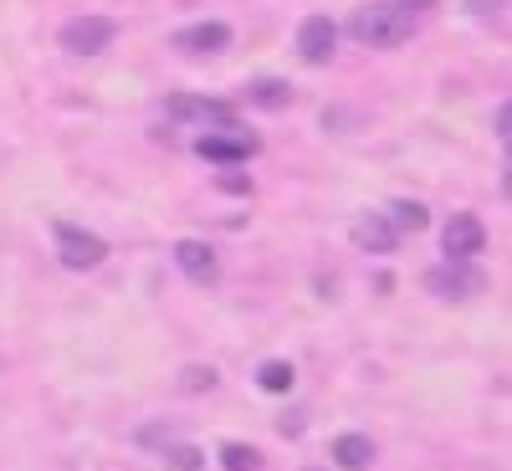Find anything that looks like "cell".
<instances>
[{
	"instance_id": "24",
	"label": "cell",
	"mask_w": 512,
	"mask_h": 471,
	"mask_svg": "<svg viewBox=\"0 0 512 471\" xmlns=\"http://www.w3.org/2000/svg\"><path fill=\"white\" fill-rule=\"evenodd\" d=\"M507 123H512V108L502 103V108H497V139H507Z\"/></svg>"
},
{
	"instance_id": "13",
	"label": "cell",
	"mask_w": 512,
	"mask_h": 471,
	"mask_svg": "<svg viewBox=\"0 0 512 471\" xmlns=\"http://www.w3.org/2000/svg\"><path fill=\"white\" fill-rule=\"evenodd\" d=\"M246 103H256V108H287L292 103V82H282V77H256L251 88H246Z\"/></svg>"
},
{
	"instance_id": "5",
	"label": "cell",
	"mask_w": 512,
	"mask_h": 471,
	"mask_svg": "<svg viewBox=\"0 0 512 471\" xmlns=\"http://www.w3.org/2000/svg\"><path fill=\"white\" fill-rule=\"evenodd\" d=\"M256 149H262V144H256L251 134H241V128H216V134L195 139V154L210 159V164H246Z\"/></svg>"
},
{
	"instance_id": "16",
	"label": "cell",
	"mask_w": 512,
	"mask_h": 471,
	"mask_svg": "<svg viewBox=\"0 0 512 471\" xmlns=\"http://www.w3.org/2000/svg\"><path fill=\"white\" fill-rule=\"evenodd\" d=\"M221 466L226 471H262V451L246 446V441H226L221 446Z\"/></svg>"
},
{
	"instance_id": "11",
	"label": "cell",
	"mask_w": 512,
	"mask_h": 471,
	"mask_svg": "<svg viewBox=\"0 0 512 471\" xmlns=\"http://www.w3.org/2000/svg\"><path fill=\"white\" fill-rule=\"evenodd\" d=\"M425 287L436 297H466V292H482V277L472 272V262H446L436 272H425Z\"/></svg>"
},
{
	"instance_id": "6",
	"label": "cell",
	"mask_w": 512,
	"mask_h": 471,
	"mask_svg": "<svg viewBox=\"0 0 512 471\" xmlns=\"http://www.w3.org/2000/svg\"><path fill=\"white\" fill-rule=\"evenodd\" d=\"M226 47H231V26L226 21H195V26L175 31V52H185V57H216Z\"/></svg>"
},
{
	"instance_id": "23",
	"label": "cell",
	"mask_w": 512,
	"mask_h": 471,
	"mask_svg": "<svg viewBox=\"0 0 512 471\" xmlns=\"http://www.w3.org/2000/svg\"><path fill=\"white\" fill-rule=\"evenodd\" d=\"M395 6H400L405 16H415V11H431V6H436V0H395Z\"/></svg>"
},
{
	"instance_id": "10",
	"label": "cell",
	"mask_w": 512,
	"mask_h": 471,
	"mask_svg": "<svg viewBox=\"0 0 512 471\" xmlns=\"http://www.w3.org/2000/svg\"><path fill=\"white\" fill-rule=\"evenodd\" d=\"M349 236H354V246H359V251H374V256H390V251L400 246L395 221H390V216H374V210L349 226Z\"/></svg>"
},
{
	"instance_id": "7",
	"label": "cell",
	"mask_w": 512,
	"mask_h": 471,
	"mask_svg": "<svg viewBox=\"0 0 512 471\" xmlns=\"http://www.w3.org/2000/svg\"><path fill=\"white\" fill-rule=\"evenodd\" d=\"M175 267L190 277V282H216L221 277V256H216V246L210 241H195V236H185V241H175Z\"/></svg>"
},
{
	"instance_id": "3",
	"label": "cell",
	"mask_w": 512,
	"mask_h": 471,
	"mask_svg": "<svg viewBox=\"0 0 512 471\" xmlns=\"http://www.w3.org/2000/svg\"><path fill=\"white\" fill-rule=\"evenodd\" d=\"M113 36H118V21H108V16H72V21L57 31L62 52H72V57H98V52H108Z\"/></svg>"
},
{
	"instance_id": "9",
	"label": "cell",
	"mask_w": 512,
	"mask_h": 471,
	"mask_svg": "<svg viewBox=\"0 0 512 471\" xmlns=\"http://www.w3.org/2000/svg\"><path fill=\"white\" fill-rule=\"evenodd\" d=\"M169 113L185 118V123H200V128H236V108L221 103V98H190V93H180L175 103H169Z\"/></svg>"
},
{
	"instance_id": "1",
	"label": "cell",
	"mask_w": 512,
	"mask_h": 471,
	"mask_svg": "<svg viewBox=\"0 0 512 471\" xmlns=\"http://www.w3.org/2000/svg\"><path fill=\"white\" fill-rule=\"evenodd\" d=\"M349 31H354V41H364V47H374V52H395V47L410 41L415 16H405L395 0H369V6H359L349 16Z\"/></svg>"
},
{
	"instance_id": "20",
	"label": "cell",
	"mask_w": 512,
	"mask_h": 471,
	"mask_svg": "<svg viewBox=\"0 0 512 471\" xmlns=\"http://www.w3.org/2000/svg\"><path fill=\"white\" fill-rule=\"evenodd\" d=\"M169 441H175L169 425H164V431H159V425H144V431H139V446H169Z\"/></svg>"
},
{
	"instance_id": "17",
	"label": "cell",
	"mask_w": 512,
	"mask_h": 471,
	"mask_svg": "<svg viewBox=\"0 0 512 471\" xmlns=\"http://www.w3.org/2000/svg\"><path fill=\"white\" fill-rule=\"evenodd\" d=\"M164 466H169V471H200V466H205V451L169 441V446H164Z\"/></svg>"
},
{
	"instance_id": "22",
	"label": "cell",
	"mask_w": 512,
	"mask_h": 471,
	"mask_svg": "<svg viewBox=\"0 0 512 471\" xmlns=\"http://www.w3.org/2000/svg\"><path fill=\"white\" fill-rule=\"evenodd\" d=\"M466 11H472V16H492V11H502V0H466Z\"/></svg>"
},
{
	"instance_id": "12",
	"label": "cell",
	"mask_w": 512,
	"mask_h": 471,
	"mask_svg": "<svg viewBox=\"0 0 512 471\" xmlns=\"http://www.w3.org/2000/svg\"><path fill=\"white\" fill-rule=\"evenodd\" d=\"M374 441L369 436H359V431H344L333 441V461H338V471H369L374 466Z\"/></svg>"
},
{
	"instance_id": "19",
	"label": "cell",
	"mask_w": 512,
	"mask_h": 471,
	"mask_svg": "<svg viewBox=\"0 0 512 471\" xmlns=\"http://www.w3.org/2000/svg\"><path fill=\"white\" fill-rule=\"evenodd\" d=\"M216 185H221L226 195H251V175H241V169H226Z\"/></svg>"
},
{
	"instance_id": "4",
	"label": "cell",
	"mask_w": 512,
	"mask_h": 471,
	"mask_svg": "<svg viewBox=\"0 0 512 471\" xmlns=\"http://www.w3.org/2000/svg\"><path fill=\"white\" fill-rule=\"evenodd\" d=\"M441 251H446V262H477L487 251V226L472 210H461V216H451L446 231H441Z\"/></svg>"
},
{
	"instance_id": "15",
	"label": "cell",
	"mask_w": 512,
	"mask_h": 471,
	"mask_svg": "<svg viewBox=\"0 0 512 471\" xmlns=\"http://www.w3.org/2000/svg\"><path fill=\"white\" fill-rule=\"evenodd\" d=\"M390 221H395L400 236H405V231H425V226H431V210H425L420 200H395V205H390Z\"/></svg>"
},
{
	"instance_id": "21",
	"label": "cell",
	"mask_w": 512,
	"mask_h": 471,
	"mask_svg": "<svg viewBox=\"0 0 512 471\" xmlns=\"http://www.w3.org/2000/svg\"><path fill=\"white\" fill-rule=\"evenodd\" d=\"M303 425H308V415H303V410H292V415L277 420V431H282V436H303Z\"/></svg>"
},
{
	"instance_id": "18",
	"label": "cell",
	"mask_w": 512,
	"mask_h": 471,
	"mask_svg": "<svg viewBox=\"0 0 512 471\" xmlns=\"http://www.w3.org/2000/svg\"><path fill=\"white\" fill-rule=\"evenodd\" d=\"M180 390H185V395H200V390H216V369H210V364H190V369L180 374Z\"/></svg>"
},
{
	"instance_id": "2",
	"label": "cell",
	"mask_w": 512,
	"mask_h": 471,
	"mask_svg": "<svg viewBox=\"0 0 512 471\" xmlns=\"http://www.w3.org/2000/svg\"><path fill=\"white\" fill-rule=\"evenodd\" d=\"M52 241H57L62 267H72V272H93V267H103V256H108V241H103V236L82 231V226H72V221H57V226H52Z\"/></svg>"
},
{
	"instance_id": "14",
	"label": "cell",
	"mask_w": 512,
	"mask_h": 471,
	"mask_svg": "<svg viewBox=\"0 0 512 471\" xmlns=\"http://www.w3.org/2000/svg\"><path fill=\"white\" fill-rule=\"evenodd\" d=\"M256 384H262L267 395H292L297 369H292L287 359H262V364H256Z\"/></svg>"
},
{
	"instance_id": "8",
	"label": "cell",
	"mask_w": 512,
	"mask_h": 471,
	"mask_svg": "<svg viewBox=\"0 0 512 471\" xmlns=\"http://www.w3.org/2000/svg\"><path fill=\"white\" fill-rule=\"evenodd\" d=\"M333 47H338V26L328 16H303V26H297V57L323 67L333 57Z\"/></svg>"
}]
</instances>
